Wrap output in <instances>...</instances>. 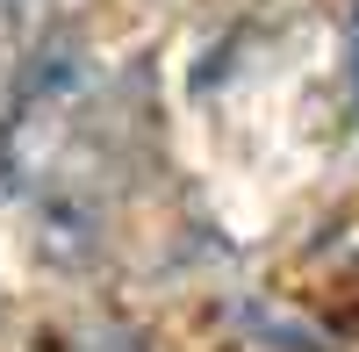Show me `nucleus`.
I'll list each match as a JSON object with an SVG mask.
<instances>
[{
  "mask_svg": "<svg viewBox=\"0 0 359 352\" xmlns=\"http://www.w3.org/2000/svg\"><path fill=\"white\" fill-rule=\"evenodd\" d=\"M352 86H359V15H352Z\"/></svg>",
  "mask_w": 359,
  "mask_h": 352,
  "instance_id": "obj_1",
  "label": "nucleus"
}]
</instances>
